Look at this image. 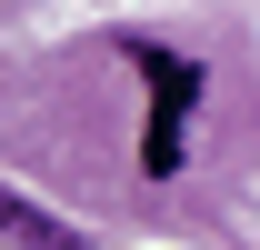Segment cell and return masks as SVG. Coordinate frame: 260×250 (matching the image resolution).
I'll return each mask as SVG.
<instances>
[{
    "label": "cell",
    "mask_w": 260,
    "mask_h": 250,
    "mask_svg": "<svg viewBox=\"0 0 260 250\" xmlns=\"http://www.w3.org/2000/svg\"><path fill=\"white\" fill-rule=\"evenodd\" d=\"M130 60H140V80H150V130H140V170H150V180H170V170H180V150H190L200 60H190V50H160V40H140Z\"/></svg>",
    "instance_id": "obj_1"
},
{
    "label": "cell",
    "mask_w": 260,
    "mask_h": 250,
    "mask_svg": "<svg viewBox=\"0 0 260 250\" xmlns=\"http://www.w3.org/2000/svg\"><path fill=\"white\" fill-rule=\"evenodd\" d=\"M0 240H10V250H90L70 220H50L40 200H20V190H0Z\"/></svg>",
    "instance_id": "obj_2"
}]
</instances>
